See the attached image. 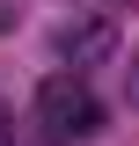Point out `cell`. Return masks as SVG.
<instances>
[{
  "label": "cell",
  "instance_id": "1",
  "mask_svg": "<svg viewBox=\"0 0 139 146\" xmlns=\"http://www.w3.org/2000/svg\"><path fill=\"white\" fill-rule=\"evenodd\" d=\"M37 124L59 146L95 139V131H103V102H95V88H88L81 73H51V80H37Z\"/></svg>",
  "mask_w": 139,
  "mask_h": 146
},
{
  "label": "cell",
  "instance_id": "2",
  "mask_svg": "<svg viewBox=\"0 0 139 146\" xmlns=\"http://www.w3.org/2000/svg\"><path fill=\"white\" fill-rule=\"evenodd\" d=\"M110 51H117V22L110 15H73L66 29H59V58H66L73 73L81 66H103Z\"/></svg>",
  "mask_w": 139,
  "mask_h": 146
},
{
  "label": "cell",
  "instance_id": "3",
  "mask_svg": "<svg viewBox=\"0 0 139 146\" xmlns=\"http://www.w3.org/2000/svg\"><path fill=\"white\" fill-rule=\"evenodd\" d=\"M124 95H132V102H139V58H132V73H124Z\"/></svg>",
  "mask_w": 139,
  "mask_h": 146
},
{
  "label": "cell",
  "instance_id": "4",
  "mask_svg": "<svg viewBox=\"0 0 139 146\" xmlns=\"http://www.w3.org/2000/svg\"><path fill=\"white\" fill-rule=\"evenodd\" d=\"M0 146H15V124H7V110H0Z\"/></svg>",
  "mask_w": 139,
  "mask_h": 146
},
{
  "label": "cell",
  "instance_id": "5",
  "mask_svg": "<svg viewBox=\"0 0 139 146\" xmlns=\"http://www.w3.org/2000/svg\"><path fill=\"white\" fill-rule=\"evenodd\" d=\"M7 22H15V7H7V0H0V29H7Z\"/></svg>",
  "mask_w": 139,
  "mask_h": 146
}]
</instances>
